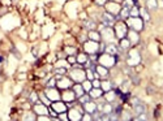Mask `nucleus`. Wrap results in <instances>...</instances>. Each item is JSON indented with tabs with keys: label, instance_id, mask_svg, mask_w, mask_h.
I'll return each mask as SVG.
<instances>
[{
	"label": "nucleus",
	"instance_id": "obj_3",
	"mask_svg": "<svg viewBox=\"0 0 163 121\" xmlns=\"http://www.w3.org/2000/svg\"><path fill=\"white\" fill-rule=\"evenodd\" d=\"M102 34H103V35H102L101 38H103V40L106 43H114L116 35H115V31H114L112 28H110V26H104Z\"/></svg>",
	"mask_w": 163,
	"mask_h": 121
},
{
	"label": "nucleus",
	"instance_id": "obj_30",
	"mask_svg": "<svg viewBox=\"0 0 163 121\" xmlns=\"http://www.w3.org/2000/svg\"><path fill=\"white\" fill-rule=\"evenodd\" d=\"M147 8L149 9H155L158 7V1L157 0H147Z\"/></svg>",
	"mask_w": 163,
	"mask_h": 121
},
{
	"label": "nucleus",
	"instance_id": "obj_26",
	"mask_svg": "<svg viewBox=\"0 0 163 121\" xmlns=\"http://www.w3.org/2000/svg\"><path fill=\"white\" fill-rule=\"evenodd\" d=\"M129 16L131 17H138L140 16V9H138L136 5H133L132 8L129 9Z\"/></svg>",
	"mask_w": 163,
	"mask_h": 121
},
{
	"label": "nucleus",
	"instance_id": "obj_15",
	"mask_svg": "<svg viewBox=\"0 0 163 121\" xmlns=\"http://www.w3.org/2000/svg\"><path fill=\"white\" fill-rule=\"evenodd\" d=\"M52 108H53L55 111H56L57 113H60V112H65V111H67V107H65V104H64V103H62V102H59V100L53 102Z\"/></svg>",
	"mask_w": 163,
	"mask_h": 121
},
{
	"label": "nucleus",
	"instance_id": "obj_11",
	"mask_svg": "<svg viewBox=\"0 0 163 121\" xmlns=\"http://www.w3.org/2000/svg\"><path fill=\"white\" fill-rule=\"evenodd\" d=\"M56 86L59 89H62V90H67V89H69L72 86V81L69 78H67V77H62V79L56 81Z\"/></svg>",
	"mask_w": 163,
	"mask_h": 121
},
{
	"label": "nucleus",
	"instance_id": "obj_4",
	"mask_svg": "<svg viewBox=\"0 0 163 121\" xmlns=\"http://www.w3.org/2000/svg\"><path fill=\"white\" fill-rule=\"evenodd\" d=\"M114 30H115V35L121 39V38H125L126 34H128V29H126V25L124 22H118L114 25Z\"/></svg>",
	"mask_w": 163,
	"mask_h": 121
},
{
	"label": "nucleus",
	"instance_id": "obj_8",
	"mask_svg": "<svg viewBox=\"0 0 163 121\" xmlns=\"http://www.w3.org/2000/svg\"><path fill=\"white\" fill-rule=\"evenodd\" d=\"M84 48H85V51H86L87 54H95V52H98L99 51V44L95 42V40L90 39L89 42H86L84 44Z\"/></svg>",
	"mask_w": 163,
	"mask_h": 121
},
{
	"label": "nucleus",
	"instance_id": "obj_27",
	"mask_svg": "<svg viewBox=\"0 0 163 121\" xmlns=\"http://www.w3.org/2000/svg\"><path fill=\"white\" fill-rule=\"evenodd\" d=\"M34 110H35V112H37V113H42V115H46V113H47V108H46L43 104L35 106V107H34Z\"/></svg>",
	"mask_w": 163,
	"mask_h": 121
},
{
	"label": "nucleus",
	"instance_id": "obj_14",
	"mask_svg": "<svg viewBox=\"0 0 163 121\" xmlns=\"http://www.w3.org/2000/svg\"><path fill=\"white\" fill-rule=\"evenodd\" d=\"M126 37H128V39H129V42L132 43V44H137L138 42H140V37H138V34L136 30H131L128 31V34H126Z\"/></svg>",
	"mask_w": 163,
	"mask_h": 121
},
{
	"label": "nucleus",
	"instance_id": "obj_35",
	"mask_svg": "<svg viewBox=\"0 0 163 121\" xmlns=\"http://www.w3.org/2000/svg\"><path fill=\"white\" fill-rule=\"evenodd\" d=\"M78 99H80V102H81L82 104H84V103H86V102L90 100V95H81Z\"/></svg>",
	"mask_w": 163,
	"mask_h": 121
},
{
	"label": "nucleus",
	"instance_id": "obj_29",
	"mask_svg": "<svg viewBox=\"0 0 163 121\" xmlns=\"http://www.w3.org/2000/svg\"><path fill=\"white\" fill-rule=\"evenodd\" d=\"M84 26L86 29H89V30H94V28H95V24H94V21H85L84 22Z\"/></svg>",
	"mask_w": 163,
	"mask_h": 121
},
{
	"label": "nucleus",
	"instance_id": "obj_44",
	"mask_svg": "<svg viewBox=\"0 0 163 121\" xmlns=\"http://www.w3.org/2000/svg\"><path fill=\"white\" fill-rule=\"evenodd\" d=\"M59 118H60V120H67V118H68L67 113H65V112H60V115H59Z\"/></svg>",
	"mask_w": 163,
	"mask_h": 121
},
{
	"label": "nucleus",
	"instance_id": "obj_17",
	"mask_svg": "<svg viewBox=\"0 0 163 121\" xmlns=\"http://www.w3.org/2000/svg\"><path fill=\"white\" fill-rule=\"evenodd\" d=\"M89 95H90V98H93V99H98V98H101V95L103 94V90H102L101 87H94V89H91V90L89 91Z\"/></svg>",
	"mask_w": 163,
	"mask_h": 121
},
{
	"label": "nucleus",
	"instance_id": "obj_38",
	"mask_svg": "<svg viewBox=\"0 0 163 121\" xmlns=\"http://www.w3.org/2000/svg\"><path fill=\"white\" fill-rule=\"evenodd\" d=\"M55 73L56 74H65L67 73V69H65V68H57L56 71H55Z\"/></svg>",
	"mask_w": 163,
	"mask_h": 121
},
{
	"label": "nucleus",
	"instance_id": "obj_20",
	"mask_svg": "<svg viewBox=\"0 0 163 121\" xmlns=\"http://www.w3.org/2000/svg\"><path fill=\"white\" fill-rule=\"evenodd\" d=\"M72 90L74 91V94H76V96L77 98H80L81 95H84V87H82V85H80V83H77V85H74L73 86V89Z\"/></svg>",
	"mask_w": 163,
	"mask_h": 121
},
{
	"label": "nucleus",
	"instance_id": "obj_41",
	"mask_svg": "<svg viewBox=\"0 0 163 121\" xmlns=\"http://www.w3.org/2000/svg\"><path fill=\"white\" fill-rule=\"evenodd\" d=\"M55 85H56V79L55 78H52L51 81H48V83H47V87H55Z\"/></svg>",
	"mask_w": 163,
	"mask_h": 121
},
{
	"label": "nucleus",
	"instance_id": "obj_37",
	"mask_svg": "<svg viewBox=\"0 0 163 121\" xmlns=\"http://www.w3.org/2000/svg\"><path fill=\"white\" fill-rule=\"evenodd\" d=\"M55 67H56V68H67L68 64H67V61H62V60H60V61L56 63V65H55Z\"/></svg>",
	"mask_w": 163,
	"mask_h": 121
},
{
	"label": "nucleus",
	"instance_id": "obj_31",
	"mask_svg": "<svg viewBox=\"0 0 163 121\" xmlns=\"http://www.w3.org/2000/svg\"><path fill=\"white\" fill-rule=\"evenodd\" d=\"M93 71H94V69H91V68L86 71V78H87V79H90V81H93V78L95 77V73H94Z\"/></svg>",
	"mask_w": 163,
	"mask_h": 121
},
{
	"label": "nucleus",
	"instance_id": "obj_1",
	"mask_svg": "<svg viewBox=\"0 0 163 121\" xmlns=\"http://www.w3.org/2000/svg\"><path fill=\"white\" fill-rule=\"evenodd\" d=\"M70 78L72 81L77 82V83H81L86 79V72L82 71V68L78 67V68H73L72 72H70Z\"/></svg>",
	"mask_w": 163,
	"mask_h": 121
},
{
	"label": "nucleus",
	"instance_id": "obj_12",
	"mask_svg": "<svg viewBox=\"0 0 163 121\" xmlns=\"http://www.w3.org/2000/svg\"><path fill=\"white\" fill-rule=\"evenodd\" d=\"M84 110H85V112L93 115V113H95L97 111H98V106H97L95 103H93L91 100H89V102H86V103H84Z\"/></svg>",
	"mask_w": 163,
	"mask_h": 121
},
{
	"label": "nucleus",
	"instance_id": "obj_9",
	"mask_svg": "<svg viewBox=\"0 0 163 121\" xmlns=\"http://www.w3.org/2000/svg\"><path fill=\"white\" fill-rule=\"evenodd\" d=\"M102 21H103V25L104 26H110V28H112L114 25H115V16H114L112 13H110V12H104L103 14H102Z\"/></svg>",
	"mask_w": 163,
	"mask_h": 121
},
{
	"label": "nucleus",
	"instance_id": "obj_13",
	"mask_svg": "<svg viewBox=\"0 0 163 121\" xmlns=\"http://www.w3.org/2000/svg\"><path fill=\"white\" fill-rule=\"evenodd\" d=\"M63 100L64 102H73L74 99L77 98L76 94H74L73 90H69V89H67V90H64V93H63Z\"/></svg>",
	"mask_w": 163,
	"mask_h": 121
},
{
	"label": "nucleus",
	"instance_id": "obj_5",
	"mask_svg": "<svg viewBox=\"0 0 163 121\" xmlns=\"http://www.w3.org/2000/svg\"><path fill=\"white\" fill-rule=\"evenodd\" d=\"M142 22H143V21L141 20V18H138V17H131L126 24H128V26H131L133 30L140 31V30H142V29H143Z\"/></svg>",
	"mask_w": 163,
	"mask_h": 121
},
{
	"label": "nucleus",
	"instance_id": "obj_2",
	"mask_svg": "<svg viewBox=\"0 0 163 121\" xmlns=\"http://www.w3.org/2000/svg\"><path fill=\"white\" fill-rule=\"evenodd\" d=\"M98 61L101 63V65H103V67L106 68H111L114 67V65L116 64V56H114V55H110V54H104V55H101V56L98 57Z\"/></svg>",
	"mask_w": 163,
	"mask_h": 121
},
{
	"label": "nucleus",
	"instance_id": "obj_48",
	"mask_svg": "<svg viewBox=\"0 0 163 121\" xmlns=\"http://www.w3.org/2000/svg\"><path fill=\"white\" fill-rule=\"evenodd\" d=\"M24 120H34V115H26Z\"/></svg>",
	"mask_w": 163,
	"mask_h": 121
},
{
	"label": "nucleus",
	"instance_id": "obj_36",
	"mask_svg": "<svg viewBox=\"0 0 163 121\" xmlns=\"http://www.w3.org/2000/svg\"><path fill=\"white\" fill-rule=\"evenodd\" d=\"M65 52H67L68 55H74L76 54V48L74 47H67L65 48Z\"/></svg>",
	"mask_w": 163,
	"mask_h": 121
},
{
	"label": "nucleus",
	"instance_id": "obj_7",
	"mask_svg": "<svg viewBox=\"0 0 163 121\" xmlns=\"http://www.w3.org/2000/svg\"><path fill=\"white\" fill-rule=\"evenodd\" d=\"M133 111H135L136 115H140V113H145L146 112V104L142 103L140 99L136 98L133 100Z\"/></svg>",
	"mask_w": 163,
	"mask_h": 121
},
{
	"label": "nucleus",
	"instance_id": "obj_50",
	"mask_svg": "<svg viewBox=\"0 0 163 121\" xmlns=\"http://www.w3.org/2000/svg\"><path fill=\"white\" fill-rule=\"evenodd\" d=\"M1 61H3V57H1V56H0V63H1Z\"/></svg>",
	"mask_w": 163,
	"mask_h": 121
},
{
	"label": "nucleus",
	"instance_id": "obj_18",
	"mask_svg": "<svg viewBox=\"0 0 163 121\" xmlns=\"http://www.w3.org/2000/svg\"><path fill=\"white\" fill-rule=\"evenodd\" d=\"M106 52L110 55H114V56H118V47H116L115 44H112V43H108V46H106Z\"/></svg>",
	"mask_w": 163,
	"mask_h": 121
},
{
	"label": "nucleus",
	"instance_id": "obj_28",
	"mask_svg": "<svg viewBox=\"0 0 163 121\" xmlns=\"http://www.w3.org/2000/svg\"><path fill=\"white\" fill-rule=\"evenodd\" d=\"M91 86H93V83L90 82V79H89V81L85 79V81L82 82V87H84L85 91H90V90H91Z\"/></svg>",
	"mask_w": 163,
	"mask_h": 121
},
{
	"label": "nucleus",
	"instance_id": "obj_24",
	"mask_svg": "<svg viewBox=\"0 0 163 121\" xmlns=\"http://www.w3.org/2000/svg\"><path fill=\"white\" fill-rule=\"evenodd\" d=\"M89 38H90L91 40H95V42H98V40L101 39V35H99V33H97V31L90 30V33H89Z\"/></svg>",
	"mask_w": 163,
	"mask_h": 121
},
{
	"label": "nucleus",
	"instance_id": "obj_32",
	"mask_svg": "<svg viewBox=\"0 0 163 121\" xmlns=\"http://www.w3.org/2000/svg\"><path fill=\"white\" fill-rule=\"evenodd\" d=\"M119 13H120V17H121V18H126V17L129 16V9H128V7H125V8L121 9Z\"/></svg>",
	"mask_w": 163,
	"mask_h": 121
},
{
	"label": "nucleus",
	"instance_id": "obj_39",
	"mask_svg": "<svg viewBox=\"0 0 163 121\" xmlns=\"http://www.w3.org/2000/svg\"><path fill=\"white\" fill-rule=\"evenodd\" d=\"M37 99H38V96H37V94L35 93H33L30 95V98H29V100L31 102V103H35V102H37Z\"/></svg>",
	"mask_w": 163,
	"mask_h": 121
},
{
	"label": "nucleus",
	"instance_id": "obj_10",
	"mask_svg": "<svg viewBox=\"0 0 163 121\" xmlns=\"http://www.w3.org/2000/svg\"><path fill=\"white\" fill-rule=\"evenodd\" d=\"M46 95L48 96V99H50L51 102H56V100H59L60 99V93L56 90L55 87H48V90L46 91Z\"/></svg>",
	"mask_w": 163,
	"mask_h": 121
},
{
	"label": "nucleus",
	"instance_id": "obj_47",
	"mask_svg": "<svg viewBox=\"0 0 163 121\" xmlns=\"http://www.w3.org/2000/svg\"><path fill=\"white\" fill-rule=\"evenodd\" d=\"M82 120H93V117H90V113H87L86 112V115L82 117Z\"/></svg>",
	"mask_w": 163,
	"mask_h": 121
},
{
	"label": "nucleus",
	"instance_id": "obj_6",
	"mask_svg": "<svg viewBox=\"0 0 163 121\" xmlns=\"http://www.w3.org/2000/svg\"><path fill=\"white\" fill-rule=\"evenodd\" d=\"M140 61H141V57L138 55V52L136 50H132L129 52V55H128V65L129 67H135V65L140 64Z\"/></svg>",
	"mask_w": 163,
	"mask_h": 121
},
{
	"label": "nucleus",
	"instance_id": "obj_21",
	"mask_svg": "<svg viewBox=\"0 0 163 121\" xmlns=\"http://www.w3.org/2000/svg\"><path fill=\"white\" fill-rule=\"evenodd\" d=\"M69 118H70V120H81L82 115L77 110H72L69 112Z\"/></svg>",
	"mask_w": 163,
	"mask_h": 121
},
{
	"label": "nucleus",
	"instance_id": "obj_19",
	"mask_svg": "<svg viewBox=\"0 0 163 121\" xmlns=\"http://www.w3.org/2000/svg\"><path fill=\"white\" fill-rule=\"evenodd\" d=\"M95 72L99 74V76H102V77H107V76H108V68L103 67V65H98V67H95Z\"/></svg>",
	"mask_w": 163,
	"mask_h": 121
},
{
	"label": "nucleus",
	"instance_id": "obj_25",
	"mask_svg": "<svg viewBox=\"0 0 163 121\" xmlns=\"http://www.w3.org/2000/svg\"><path fill=\"white\" fill-rule=\"evenodd\" d=\"M101 89L106 93V91H110L111 90V82L110 81H103L101 83Z\"/></svg>",
	"mask_w": 163,
	"mask_h": 121
},
{
	"label": "nucleus",
	"instance_id": "obj_34",
	"mask_svg": "<svg viewBox=\"0 0 163 121\" xmlns=\"http://www.w3.org/2000/svg\"><path fill=\"white\" fill-rule=\"evenodd\" d=\"M77 61L78 63H82V64H85V63L87 61V56L85 54H80L78 56H77Z\"/></svg>",
	"mask_w": 163,
	"mask_h": 121
},
{
	"label": "nucleus",
	"instance_id": "obj_42",
	"mask_svg": "<svg viewBox=\"0 0 163 121\" xmlns=\"http://www.w3.org/2000/svg\"><path fill=\"white\" fill-rule=\"evenodd\" d=\"M107 0H95V4L97 5H106Z\"/></svg>",
	"mask_w": 163,
	"mask_h": 121
},
{
	"label": "nucleus",
	"instance_id": "obj_46",
	"mask_svg": "<svg viewBox=\"0 0 163 121\" xmlns=\"http://www.w3.org/2000/svg\"><path fill=\"white\" fill-rule=\"evenodd\" d=\"M133 0H125V7H133Z\"/></svg>",
	"mask_w": 163,
	"mask_h": 121
},
{
	"label": "nucleus",
	"instance_id": "obj_43",
	"mask_svg": "<svg viewBox=\"0 0 163 121\" xmlns=\"http://www.w3.org/2000/svg\"><path fill=\"white\" fill-rule=\"evenodd\" d=\"M131 78H132V81H133V82H135V83H136V85H138V83H140V79H138V78H137V77H136V76H135V74H131Z\"/></svg>",
	"mask_w": 163,
	"mask_h": 121
},
{
	"label": "nucleus",
	"instance_id": "obj_40",
	"mask_svg": "<svg viewBox=\"0 0 163 121\" xmlns=\"http://www.w3.org/2000/svg\"><path fill=\"white\" fill-rule=\"evenodd\" d=\"M129 96H131L129 93H125V94H121L120 98H121V100H123V102H126L128 99H129Z\"/></svg>",
	"mask_w": 163,
	"mask_h": 121
},
{
	"label": "nucleus",
	"instance_id": "obj_49",
	"mask_svg": "<svg viewBox=\"0 0 163 121\" xmlns=\"http://www.w3.org/2000/svg\"><path fill=\"white\" fill-rule=\"evenodd\" d=\"M76 60H77V59H74V57H73V56H70V57H68V63H74V61H76Z\"/></svg>",
	"mask_w": 163,
	"mask_h": 121
},
{
	"label": "nucleus",
	"instance_id": "obj_16",
	"mask_svg": "<svg viewBox=\"0 0 163 121\" xmlns=\"http://www.w3.org/2000/svg\"><path fill=\"white\" fill-rule=\"evenodd\" d=\"M131 46H132V43L129 42V39H128V38H121V39H120V44H119V48H120L121 51L129 50Z\"/></svg>",
	"mask_w": 163,
	"mask_h": 121
},
{
	"label": "nucleus",
	"instance_id": "obj_23",
	"mask_svg": "<svg viewBox=\"0 0 163 121\" xmlns=\"http://www.w3.org/2000/svg\"><path fill=\"white\" fill-rule=\"evenodd\" d=\"M107 8L114 12L112 14H118L120 12V5L119 4H107Z\"/></svg>",
	"mask_w": 163,
	"mask_h": 121
},
{
	"label": "nucleus",
	"instance_id": "obj_33",
	"mask_svg": "<svg viewBox=\"0 0 163 121\" xmlns=\"http://www.w3.org/2000/svg\"><path fill=\"white\" fill-rule=\"evenodd\" d=\"M140 14L145 21H149V14H147V11H145V8H140Z\"/></svg>",
	"mask_w": 163,
	"mask_h": 121
},
{
	"label": "nucleus",
	"instance_id": "obj_45",
	"mask_svg": "<svg viewBox=\"0 0 163 121\" xmlns=\"http://www.w3.org/2000/svg\"><path fill=\"white\" fill-rule=\"evenodd\" d=\"M91 83H93V87H101V82L97 81V79H94Z\"/></svg>",
	"mask_w": 163,
	"mask_h": 121
},
{
	"label": "nucleus",
	"instance_id": "obj_22",
	"mask_svg": "<svg viewBox=\"0 0 163 121\" xmlns=\"http://www.w3.org/2000/svg\"><path fill=\"white\" fill-rule=\"evenodd\" d=\"M115 96H116V93H115V91L110 90V91H106V96H104V99H106L108 103H111V102L115 99Z\"/></svg>",
	"mask_w": 163,
	"mask_h": 121
}]
</instances>
